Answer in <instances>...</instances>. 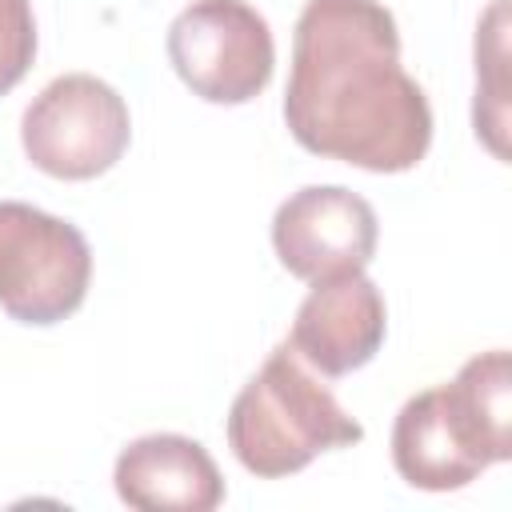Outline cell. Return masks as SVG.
Masks as SVG:
<instances>
[{
	"instance_id": "cell-1",
	"label": "cell",
	"mask_w": 512,
	"mask_h": 512,
	"mask_svg": "<svg viewBox=\"0 0 512 512\" xmlns=\"http://www.w3.org/2000/svg\"><path fill=\"white\" fill-rule=\"evenodd\" d=\"M284 124L304 152L364 172H408L428 156L432 108L400 64V32L380 0L304 4Z\"/></svg>"
},
{
	"instance_id": "cell-2",
	"label": "cell",
	"mask_w": 512,
	"mask_h": 512,
	"mask_svg": "<svg viewBox=\"0 0 512 512\" xmlns=\"http://www.w3.org/2000/svg\"><path fill=\"white\" fill-rule=\"evenodd\" d=\"M512 456V368L508 352L472 356L452 384L404 400L392 424V464L424 492H456Z\"/></svg>"
},
{
	"instance_id": "cell-3",
	"label": "cell",
	"mask_w": 512,
	"mask_h": 512,
	"mask_svg": "<svg viewBox=\"0 0 512 512\" xmlns=\"http://www.w3.org/2000/svg\"><path fill=\"white\" fill-rule=\"evenodd\" d=\"M364 440V424L340 408L316 368L284 340L228 408V448L260 480L308 468L320 452Z\"/></svg>"
},
{
	"instance_id": "cell-4",
	"label": "cell",
	"mask_w": 512,
	"mask_h": 512,
	"mask_svg": "<svg viewBox=\"0 0 512 512\" xmlns=\"http://www.w3.org/2000/svg\"><path fill=\"white\" fill-rule=\"evenodd\" d=\"M92 280L84 232L52 212L0 200V308L20 324L68 320Z\"/></svg>"
},
{
	"instance_id": "cell-5",
	"label": "cell",
	"mask_w": 512,
	"mask_h": 512,
	"mask_svg": "<svg viewBox=\"0 0 512 512\" xmlns=\"http://www.w3.org/2000/svg\"><path fill=\"white\" fill-rule=\"evenodd\" d=\"M132 140L124 96L92 72H64L24 108V156L56 180L104 176Z\"/></svg>"
},
{
	"instance_id": "cell-6",
	"label": "cell",
	"mask_w": 512,
	"mask_h": 512,
	"mask_svg": "<svg viewBox=\"0 0 512 512\" xmlns=\"http://www.w3.org/2000/svg\"><path fill=\"white\" fill-rule=\"evenodd\" d=\"M168 60L208 104L256 100L276 68L268 20L248 0H192L168 24Z\"/></svg>"
},
{
	"instance_id": "cell-7",
	"label": "cell",
	"mask_w": 512,
	"mask_h": 512,
	"mask_svg": "<svg viewBox=\"0 0 512 512\" xmlns=\"http://www.w3.org/2000/svg\"><path fill=\"white\" fill-rule=\"evenodd\" d=\"M376 236L380 224L372 204L340 184H308L272 216V248L280 264L308 284L368 268Z\"/></svg>"
},
{
	"instance_id": "cell-8",
	"label": "cell",
	"mask_w": 512,
	"mask_h": 512,
	"mask_svg": "<svg viewBox=\"0 0 512 512\" xmlns=\"http://www.w3.org/2000/svg\"><path fill=\"white\" fill-rule=\"evenodd\" d=\"M384 328V296L360 268L312 284V292L296 308L288 344L320 376H348L380 352Z\"/></svg>"
},
{
	"instance_id": "cell-9",
	"label": "cell",
	"mask_w": 512,
	"mask_h": 512,
	"mask_svg": "<svg viewBox=\"0 0 512 512\" xmlns=\"http://www.w3.org/2000/svg\"><path fill=\"white\" fill-rule=\"evenodd\" d=\"M116 496L140 512H212L224 504V476L208 448L180 432L132 440L112 468Z\"/></svg>"
},
{
	"instance_id": "cell-10",
	"label": "cell",
	"mask_w": 512,
	"mask_h": 512,
	"mask_svg": "<svg viewBox=\"0 0 512 512\" xmlns=\"http://www.w3.org/2000/svg\"><path fill=\"white\" fill-rule=\"evenodd\" d=\"M504 28H508V0H496L480 28H476V108H472V124L476 136H484V144L504 160V124H508V84H504Z\"/></svg>"
},
{
	"instance_id": "cell-11",
	"label": "cell",
	"mask_w": 512,
	"mask_h": 512,
	"mask_svg": "<svg viewBox=\"0 0 512 512\" xmlns=\"http://www.w3.org/2000/svg\"><path fill=\"white\" fill-rule=\"evenodd\" d=\"M36 56V20L28 0H0V96L12 92Z\"/></svg>"
}]
</instances>
